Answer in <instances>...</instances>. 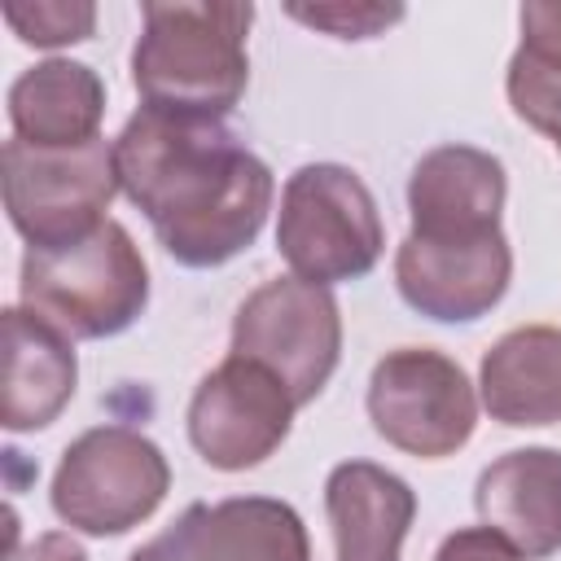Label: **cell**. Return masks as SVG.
Listing matches in <instances>:
<instances>
[{"label":"cell","instance_id":"cell-1","mask_svg":"<svg viewBox=\"0 0 561 561\" xmlns=\"http://www.w3.org/2000/svg\"><path fill=\"white\" fill-rule=\"evenodd\" d=\"M114 167L118 188L184 267L228 263L272 210L267 162L224 118L140 105L114 140Z\"/></svg>","mask_w":561,"mask_h":561},{"label":"cell","instance_id":"cell-2","mask_svg":"<svg viewBox=\"0 0 561 561\" xmlns=\"http://www.w3.org/2000/svg\"><path fill=\"white\" fill-rule=\"evenodd\" d=\"M140 39L131 48V83L153 110L224 118L250 79L245 31L254 4L237 0H175L140 9Z\"/></svg>","mask_w":561,"mask_h":561},{"label":"cell","instance_id":"cell-3","mask_svg":"<svg viewBox=\"0 0 561 561\" xmlns=\"http://www.w3.org/2000/svg\"><path fill=\"white\" fill-rule=\"evenodd\" d=\"M22 307L35 311L57 333L75 337H114L149 302V267L118 219L96 224L88 237L26 250L18 276Z\"/></svg>","mask_w":561,"mask_h":561},{"label":"cell","instance_id":"cell-4","mask_svg":"<svg viewBox=\"0 0 561 561\" xmlns=\"http://www.w3.org/2000/svg\"><path fill=\"white\" fill-rule=\"evenodd\" d=\"M386 232L368 184L337 162H307L285 180L276 250L294 276L333 285L373 272Z\"/></svg>","mask_w":561,"mask_h":561},{"label":"cell","instance_id":"cell-5","mask_svg":"<svg viewBox=\"0 0 561 561\" xmlns=\"http://www.w3.org/2000/svg\"><path fill=\"white\" fill-rule=\"evenodd\" d=\"M171 469L153 438L127 425L79 434L53 473V513L83 535H123L167 495Z\"/></svg>","mask_w":561,"mask_h":561},{"label":"cell","instance_id":"cell-6","mask_svg":"<svg viewBox=\"0 0 561 561\" xmlns=\"http://www.w3.org/2000/svg\"><path fill=\"white\" fill-rule=\"evenodd\" d=\"M114 193V145L101 136L70 149H39L18 136L4 145V210L35 250L88 237L110 219Z\"/></svg>","mask_w":561,"mask_h":561},{"label":"cell","instance_id":"cell-7","mask_svg":"<svg viewBox=\"0 0 561 561\" xmlns=\"http://www.w3.org/2000/svg\"><path fill=\"white\" fill-rule=\"evenodd\" d=\"M232 355L263 364L285 381L294 403H311L342 355V316L329 285L276 276L259 285L232 320Z\"/></svg>","mask_w":561,"mask_h":561},{"label":"cell","instance_id":"cell-8","mask_svg":"<svg viewBox=\"0 0 561 561\" xmlns=\"http://www.w3.org/2000/svg\"><path fill=\"white\" fill-rule=\"evenodd\" d=\"M368 416L390 447L438 460L469 443L478 399L456 359L430 346H403L377 359L368 377Z\"/></svg>","mask_w":561,"mask_h":561},{"label":"cell","instance_id":"cell-9","mask_svg":"<svg viewBox=\"0 0 561 561\" xmlns=\"http://www.w3.org/2000/svg\"><path fill=\"white\" fill-rule=\"evenodd\" d=\"M294 394L254 359L228 355L202 377L188 403V438L206 465L237 473L263 465L289 434Z\"/></svg>","mask_w":561,"mask_h":561},{"label":"cell","instance_id":"cell-10","mask_svg":"<svg viewBox=\"0 0 561 561\" xmlns=\"http://www.w3.org/2000/svg\"><path fill=\"white\" fill-rule=\"evenodd\" d=\"M513 276V250L500 228L465 237H421L408 232L394 254V280L412 311L460 324L486 316Z\"/></svg>","mask_w":561,"mask_h":561},{"label":"cell","instance_id":"cell-11","mask_svg":"<svg viewBox=\"0 0 561 561\" xmlns=\"http://www.w3.org/2000/svg\"><path fill=\"white\" fill-rule=\"evenodd\" d=\"M131 561H311V543L285 500L232 495L188 504L162 535L140 543Z\"/></svg>","mask_w":561,"mask_h":561},{"label":"cell","instance_id":"cell-12","mask_svg":"<svg viewBox=\"0 0 561 561\" xmlns=\"http://www.w3.org/2000/svg\"><path fill=\"white\" fill-rule=\"evenodd\" d=\"M504 167L486 149L473 145H438L430 149L408 180L412 232L421 237H465L500 228L504 210Z\"/></svg>","mask_w":561,"mask_h":561},{"label":"cell","instance_id":"cell-13","mask_svg":"<svg viewBox=\"0 0 561 561\" xmlns=\"http://www.w3.org/2000/svg\"><path fill=\"white\" fill-rule=\"evenodd\" d=\"M473 504L522 557L561 552V451L517 447L491 460L478 478Z\"/></svg>","mask_w":561,"mask_h":561},{"label":"cell","instance_id":"cell-14","mask_svg":"<svg viewBox=\"0 0 561 561\" xmlns=\"http://www.w3.org/2000/svg\"><path fill=\"white\" fill-rule=\"evenodd\" d=\"M324 513L337 561H399L416 495L399 473L373 460H346L324 482Z\"/></svg>","mask_w":561,"mask_h":561},{"label":"cell","instance_id":"cell-15","mask_svg":"<svg viewBox=\"0 0 561 561\" xmlns=\"http://www.w3.org/2000/svg\"><path fill=\"white\" fill-rule=\"evenodd\" d=\"M79 381V359L66 333L44 324L26 307L4 311V390L0 421L4 430H44L61 416Z\"/></svg>","mask_w":561,"mask_h":561},{"label":"cell","instance_id":"cell-16","mask_svg":"<svg viewBox=\"0 0 561 561\" xmlns=\"http://www.w3.org/2000/svg\"><path fill=\"white\" fill-rule=\"evenodd\" d=\"M105 114V88L92 66L48 57L18 75L9 88V123L13 136L39 149H70L96 140Z\"/></svg>","mask_w":561,"mask_h":561},{"label":"cell","instance_id":"cell-17","mask_svg":"<svg viewBox=\"0 0 561 561\" xmlns=\"http://www.w3.org/2000/svg\"><path fill=\"white\" fill-rule=\"evenodd\" d=\"M482 403L500 425L561 421V329L526 324L482 355Z\"/></svg>","mask_w":561,"mask_h":561},{"label":"cell","instance_id":"cell-18","mask_svg":"<svg viewBox=\"0 0 561 561\" xmlns=\"http://www.w3.org/2000/svg\"><path fill=\"white\" fill-rule=\"evenodd\" d=\"M4 22L22 44L57 48V44L88 39L96 26V9L88 0H9Z\"/></svg>","mask_w":561,"mask_h":561},{"label":"cell","instance_id":"cell-19","mask_svg":"<svg viewBox=\"0 0 561 561\" xmlns=\"http://www.w3.org/2000/svg\"><path fill=\"white\" fill-rule=\"evenodd\" d=\"M285 13L294 22L329 31L333 39H368V35H381L390 22L403 18L399 4H346V0H333V4H289Z\"/></svg>","mask_w":561,"mask_h":561},{"label":"cell","instance_id":"cell-20","mask_svg":"<svg viewBox=\"0 0 561 561\" xmlns=\"http://www.w3.org/2000/svg\"><path fill=\"white\" fill-rule=\"evenodd\" d=\"M517 22H522V48H517V57H526V61L561 75V0L522 4Z\"/></svg>","mask_w":561,"mask_h":561},{"label":"cell","instance_id":"cell-21","mask_svg":"<svg viewBox=\"0 0 561 561\" xmlns=\"http://www.w3.org/2000/svg\"><path fill=\"white\" fill-rule=\"evenodd\" d=\"M434 561H526V557L491 526H465L438 543Z\"/></svg>","mask_w":561,"mask_h":561},{"label":"cell","instance_id":"cell-22","mask_svg":"<svg viewBox=\"0 0 561 561\" xmlns=\"http://www.w3.org/2000/svg\"><path fill=\"white\" fill-rule=\"evenodd\" d=\"M9 561H88V557H83V548H79L70 535L48 530V535H39L35 543H26L22 552H9Z\"/></svg>","mask_w":561,"mask_h":561},{"label":"cell","instance_id":"cell-23","mask_svg":"<svg viewBox=\"0 0 561 561\" xmlns=\"http://www.w3.org/2000/svg\"><path fill=\"white\" fill-rule=\"evenodd\" d=\"M557 149H561V140H557Z\"/></svg>","mask_w":561,"mask_h":561}]
</instances>
